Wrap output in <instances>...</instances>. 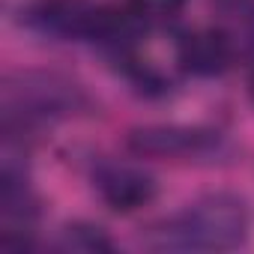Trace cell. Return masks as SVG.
<instances>
[{"mask_svg":"<svg viewBox=\"0 0 254 254\" xmlns=\"http://www.w3.org/2000/svg\"><path fill=\"white\" fill-rule=\"evenodd\" d=\"M0 212L6 221H18V224H27L39 212L36 194L30 191L24 177L12 174V168L3 171V183H0Z\"/></svg>","mask_w":254,"mask_h":254,"instance_id":"cell-7","label":"cell"},{"mask_svg":"<svg viewBox=\"0 0 254 254\" xmlns=\"http://www.w3.org/2000/svg\"><path fill=\"white\" fill-rule=\"evenodd\" d=\"M251 99H254V75H251Z\"/></svg>","mask_w":254,"mask_h":254,"instance_id":"cell-10","label":"cell"},{"mask_svg":"<svg viewBox=\"0 0 254 254\" xmlns=\"http://www.w3.org/2000/svg\"><path fill=\"white\" fill-rule=\"evenodd\" d=\"M183 3L186 0H129V9L144 27H162L180 15Z\"/></svg>","mask_w":254,"mask_h":254,"instance_id":"cell-9","label":"cell"},{"mask_svg":"<svg viewBox=\"0 0 254 254\" xmlns=\"http://www.w3.org/2000/svg\"><path fill=\"white\" fill-rule=\"evenodd\" d=\"M251 233L248 203L233 191H212L171 215L150 233L159 251H233Z\"/></svg>","mask_w":254,"mask_h":254,"instance_id":"cell-1","label":"cell"},{"mask_svg":"<svg viewBox=\"0 0 254 254\" xmlns=\"http://www.w3.org/2000/svg\"><path fill=\"white\" fill-rule=\"evenodd\" d=\"M218 132L200 129V126H180V123H150L138 126L126 135V147L141 159H171V162H191L218 153Z\"/></svg>","mask_w":254,"mask_h":254,"instance_id":"cell-3","label":"cell"},{"mask_svg":"<svg viewBox=\"0 0 254 254\" xmlns=\"http://www.w3.org/2000/svg\"><path fill=\"white\" fill-rule=\"evenodd\" d=\"M177 60L180 66L189 72V75H197V78H215L221 75L230 60H233V45H230V36L224 30H215V27H206V30H194V33H186L177 45Z\"/></svg>","mask_w":254,"mask_h":254,"instance_id":"cell-6","label":"cell"},{"mask_svg":"<svg viewBox=\"0 0 254 254\" xmlns=\"http://www.w3.org/2000/svg\"><path fill=\"white\" fill-rule=\"evenodd\" d=\"M30 24L42 33L63 39H93L99 6L90 0H36L27 12Z\"/></svg>","mask_w":254,"mask_h":254,"instance_id":"cell-4","label":"cell"},{"mask_svg":"<svg viewBox=\"0 0 254 254\" xmlns=\"http://www.w3.org/2000/svg\"><path fill=\"white\" fill-rule=\"evenodd\" d=\"M3 105L6 114H21V123H33V120H54V117L75 114L87 105V96L78 84L60 75L27 72L18 75V87L12 81L6 84Z\"/></svg>","mask_w":254,"mask_h":254,"instance_id":"cell-2","label":"cell"},{"mask_svg":"<svg viewBox=\"0 0 254 254\" xmlns=\"http://www.w3.org/2000/svg\"><path fill=\"white\" fill-rule=\"evenodd\" d=\"M57 248L75 251V254H102V251H114V242L102 227L87 224V221H75V224H66L60 230Z\"/></svg>","mask_w":254,"mask_h":254,"instance_id":"cell-8","label":"cell"},{"mask_svg":"<svg viewBox=\"0 0 254 254\" xmlns=\"http://www.w3.org/2000/svg\"><path fill=\"white\" fill-rule=\"evenodd\" d=\"M96 191L114 212H135V209L153 203L159 186L141 168L108 165L96 174Z\"/></svg>","mask_w":254,"mask_h":254,"instance_id":"cell-5","label":"cell"}]
</instances>
